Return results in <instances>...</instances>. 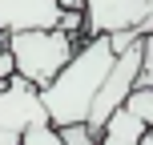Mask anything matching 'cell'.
I'll return each instance as SVG.
<instances>
[{"instance_id": "cell-13", "label": "cell", "mask_w": 153, "mask_h": 145, "mask_svg": "<svg viewBox=\"0 0 153 145\" xmlns=\"http://www.w3.org/2000/svg\"><path fill=\"white\" fill-rule=\"evenodd\" d=\"M8 77H12V57H8L4 36H0V81H8Z\"/></svg>"}, {"instance_id": "cell-17", "label": "cell", "mask_w": 153, "mask_h": 145, "mask_svg": "<svg viewBox=\"0 0 153 145\" xmlns=\"http://www.w3.org/2000/svg\"><path fill=\"white\" fill-rule=\"evenodd\" d=\"M149 129H153V125H149Z\"/></svg>"}, {"instance_id": "cell-7", "label": "cell", "mask_w": 153, "mask_h": 145, "mask_svg": "<svg viewBox=\"0 0 153 145\" xmlns=\"http://www.w3.org/2000/svg\"><path fill=\"white\" fill-rule=\"evenodd\" d=\"M141 133H145V125H141L137 117L129 113V109H117V113L109 117V125L101 129L97 145H137Z\"/></svg>"}, {"instance_id": "cell-12", "label": "cell", "mask_w": 153, "mask_h": 145, "mask_svg": "<svg viewBox=\"0 0 153 145\" xmlns=\"http://www.w3.org/2000/svg\"><path fill=\"white\" fill-rule=\"evenodd\" d=\"M56 133H61L65 145H97V137L89 133V125H65V129H56Z\"/></svg>"}, {"instance_id": "cell-15", "label": "cell", "mask_w": 153, "mask_h": 145, "mask_svg": "<svg viewBox=\"0 0 153 145\" xmlns=\"http://www.w3.org/2000/svg\"><path fill=\"white\" fill-rule=\"evenodd\" d=\"M20 137H8V133H0V145H16Z\"/></svg>"}, {"instance_id": "cell-14", "label": "cell", "mask_w": 153, "mask_h": 145, "mask_svg": "<svg viewBox=\"0 0 153 145\" xmlns=\"http://www.w3.org/2000/svg\"><path fill=\"white\" fill-rule=\"evenodd\" d=\"M137 145H153V129H145V133H141V137H137Z\"/></svg>"}, {"instance_id": "cell-10", "label": "cell", "mask_w": 153, "mask_h": 145, "mask_svg": "<svg viewBox=\"0 0 153 145\" xmlns=\"http://www.w3.org/2000/svg\"><path fill=\"white\" fill-rule=\"evenodd\" d=\"M56 28L69 32V36L85 40V12H76V8H61V20H56Z\"/></svg>"}, {"instance_id": "cell-3", "label": "cell", "mask_w": 153, "mask_h": 145, "mask_svg": "<svg viewBox=\"0 0 153 145\" xmlns=\"http://www.w3.org/2000/svg\"><path fill=\"white\" fill-rule=\"evenodd\" d=\"M137 77H141V40L133 48H125V53H117V61H113V69H109L105 85L97 89V101H93L89 117H85V125H89L93 137H101V129L109 125V117H113L117 109L125 105V97L137 89Z\"/></svg>"}, {"instance_id": "cell-5", "label": "cell", "mask_w": 153, "mask_h": 145, "mask_svg": "<svg viewBox=\"0 0 153 145\" xmlns=\"http://www.w3.org/2000/svg\"><path fill=\"white\" fill-rule=\"evenodd\" d=\"M153 0H85L81 12H85V36H109V32H125L141 28ZM141 36V32H137Z\"/></svg>"}, {"instance_id": "cell-16", "label": "cell", "mask_w": 153, "mask_h": 145, "mask_svg": "<svg viewBox=\"0 0 153 145\" xmlns=\"http://www.w3.org/2000/svg\"><path fill=\"white\" fill-rule=\"evenodd\" d=\"M0 85H4V81H0Z\"/></svg>"}, {"instance_id": "cell-8", "label": "cell", "mask_w": 153, "mask_h": 145, "mask_svg": "<svg viewBox=\"0 0 153 145\" xmlns=\"http://www.w3.org/2000/svg\"><path fill=\"white\" fill-rule=\"evenodd\" d=\"M121 109H129V113L137 117V121L145 125V129L153 125V93H149V89H141V85L129 93V97H125V105H121Z\"/></svg>"}, {"instance_id": "cell-9", "label": "cell", "mask_w": 153, "mask_h": 145, "mask_svg": "<svg viewBox=\"0 0 153 145\" xmlns=\"http://www.w3.org/2000/svg\"><path fill=\"white\" fill-rule=\"evenodd\" d=\"M16 145H65V141H61V133H56V125H36V129L20 133Z\"/></svg>"}, {"instance_id": "cell-6", "label": "cell", "mask_w": 153, "mask_h": 145, "mask_svg": "<svg viewBox=\"0 0 153 145\" xmlns=\"http://www.w3.org/2000/svg\"><path fill=\"white\" fill-rule=\"evenodd\" d=\"M61 4L56 0H0V36L32 28H56Z\"/></svg>"}, {"instance_id": "cell-1", "label": "cell", "mask_w": 153, "mask_h": 145, "mask_svg": "<svg viewBox=\"0 0 153 145\" xmlns=\"http://www.w3.org/2000/svg\"><path fill=\"white\" fill-rule=\"evenodd\" d=\"M113 61L117 57H113L109 36H85L81 45H76L73 61L40 89V105H45V113H48V125H56V129L85 125L93 101H97V89L105 85Z\"/></svg>"}, {"instance_id": "cell-11", "label": "cell", "mask_w": 153, "mask_h": 145, "mask_svg": "<svg viewBox=\"0 0 153 145\" xmlns=\"http://www.w3.org/2000/svg\"><path fill=\"white\" fill-rule=\"evenodd\" d=\"M137 85L153 93V36L141 40V77H137Z\"/></svg>"}, {"instance_id": "cell-2", "label": "cell", "mask_w": 153, "mask_h": 145, "mask_svg": "<svg viewBox=\"0 0 153 145\" xmlns=\"http://www.w3.org/2000/svg\"><path fill=\"white\" fill-rule=\"evenodd\" d=\"M81 40L61 28H32V32H12L4 36V48L12 57V73L28 81L32 89H45L65 65L73 61Z\"/></svg>"}, {"instance_id": "cell-4", "label": "cell", "mask_w": 153, "mask_h": 145, "mask_svg": "<svg viewBox=\"0 0 153 145\" xmlns=\"http://www.w3.org/2000/svg\"><path fill=\"white\" fill-rule=\"evenodd\" d=\"M36 125H48V113L40 105V89H32L20 77H8L0 85V133L8 137H20V133L36 129Z\"/></svg>"}]
</instances>
